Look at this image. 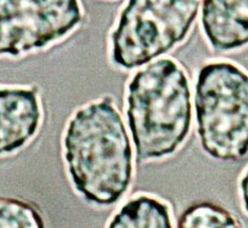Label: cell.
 I'll use <instances>...</instances> for the list:
<instances>
[{
  "mask_svg": "<svg viewBox=\"0 0 248 228\" xmlns=\"http://www.w3.org/2000/svg\"><path fill=\"white\" fill-rule=\"evenodd\" d=\"M63 155L75 191L87 202L109 206L127 193L134 175L133 147L110 96L73 114L64 130Z\"/></svg>",
  "mask_w": 248,
  "mask_h": 228,
  "instance_id": "1",
  "label": "cell"
},
{
  "mask_svg": "<svg viewBox=\"0 0 248 228\" xmlns=\"http://www.w3.org/2000/svg\"><path fill=\"white\" fill-rule=\"evenodd\" d=\"M126 115L137 158L175 153L192 126V93L181 64L165 58L136 72L127 85Z\"/></svg>",
  "mask_w": 248,
  "mask_h": 228,
  "instance_id": "2",
  "label": "cell"
},
{
  "mask_svg": "<svg viewBox=\"0 0 248 228\" xmlns=\"http://www.w3.org/2000/svg\"><path fill=\"white\" fill-rule=\"evenodd\" d=\"M197 131L211 158L235 161L248 152V73L227 61L200 70L194 94Z\"/></svg>",
  "mask_w": 248,
  "mask_h": 228,
  "instance_id": "3",
  "label": "cell"
},
{
  "mask_svg": "<svg viewBox=\"0 0 248 228\" xmlns=\"http://www.w3.org/2000/svg\"><path fill=\"white\" fill-rule=\"evenodd\" d=\"M202 0H128L109 35L110 62L135 70L182 43Z\"/></svg>",
  "mask_w": 248,
  "mask_h": 228,
  "instance_id": "4",
  "label": "cell"
},
{
  "mask_svg": "<svg viewBox=\"0 0 248 228\" xmlns=\"http://www.w3.org/2000/svg\"><path fill=\"white\" fill-rule=\"evenodd\" d=\"M83 19L79 0H0V57L45 49L72 33Z\"/></svg>",
  "mask_w": 248,
  "mask_h": 228,
  "instance_id": "5",
  "label": "cell"
},
{
  "mask_svg": "<svg viewBox=\"0 0 248 228\" xmlns=\"http://www.w3.org/2000/svg\"><path fill=\"white\" fill-rule=\"evenodd\" d=\"M42 122L38 87H0V155L22 149L38 135Z\"/></svg>",
  "mask_w": 248,
  "mask_h": 228,
  "instance_id": "6",
  "label": "cell"
},
{
  "mask_svg": "<svg viewBox=\"0 0 248 228\" xmlns=\"http://www.w3.org/2000/svg\"><path fill=\"white\" fill-rule=\"evenodd\" d=\"M204 37L217 52H231L248 46V0H202Z\"/></svg>",
  "mask_w": 248,
  "mask_h": 228,
  "instance_id": "7",
  "label": "cell"
},
{
  "mask_svg": "<svg viewBox=\"0 0 248 228\" xmlns=\"http://www.w3.org/2000/svg\"><path fill=\"white\" fill-rule=\"evenodd\" d=\"M107 228H173V224L167 203L139 195L124 204Z\"/></svg>",
  "mask_w": 248,
  "mask_h": 228,
  "instance_id": "8",
  "label": "cell"
},
{
  "mask_svg": "<svg viewBox=\"0 0 248 228\" xmlns=\"http://www.w3.org/2000/svg\"><path fill=\"white\" fill-rule=\"evenodd\" d=\"M178 228H242L224 207L210 202L193 204L179 217Z\"/></svg>",
  "mask_w": 248,
  "mask_h": 228,
  "instance_id": "9",
  "label": "cell"
},
{
  "mask_svg": "<svg viewBox=\"0 0 248 228\" xmlns=\"http://www.w3.org/2000/svg\"><path fill=\"white\" fill-rule=\"evenodd\" d=\"M0 228H46L39 210L25 199L0 198Z\"/></svg>",
  "mask_w": 248,
  "mask_h": 228,
  "instance_id": "10",
  "label": "cell"
},
{
  "mask_svg": "<svg viewBox=\"0 0 248 228\" xmlns=\"http://www.w3.org/2000/svg\"><path fill=\"white\" fill-rule=\"evenodd\" d=\"M239 190H241V197L244 209L248 213V167L243 173L241 181H239Z\"/></svg>",
  "mask_w": 248,
  "mask_h": 228,
  "instance_id": "11",
  "label": "cell"
}]
</instances>
